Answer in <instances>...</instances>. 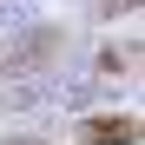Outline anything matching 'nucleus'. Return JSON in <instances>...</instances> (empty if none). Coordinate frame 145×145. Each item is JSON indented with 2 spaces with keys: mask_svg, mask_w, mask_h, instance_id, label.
<instances>
[{
  "mask_svg": "<svg viewBox=\"0 0 145 145\" xmlns=\"http://www.w3.org/2000/svg\"><path fill=\"white\" fill-rule=\"evenodd\" d=\"M138 138V119H86V145H132Z\"/></svg>",
  "mask_w": 145,
  "mask_h": 145,
  "instance_id": "nucleus-1",
  "label": "nucleus"
}]
</instances>
